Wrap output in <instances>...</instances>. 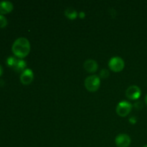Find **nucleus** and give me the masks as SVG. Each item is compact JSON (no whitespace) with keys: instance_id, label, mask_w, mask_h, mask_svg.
I'll return each mask as SVG.
<instances>
[{"instance_id":"f257e3e1","label":"nucleus","mask_w":147,"mask_h":147,"mask_svg":"<svg viewBox=\"0 0 147 147\" xmlns=\"http://www.w3.org/2000/svg\"><path fill=\"white\" fill-rule=\"evenodd\" d=\"M12 53L20 59L24 58L30 52V43L25 37H20L13 43L11 47Z\"/></svg>"},{"instance_id":"f03ea898","label":"nucleus","mask_w":147,"mask_h":147,"mask_svg":"<svg viewBox=\"0 0 147 147\" xmlns=\"http://www.w3.org/2000/svg\"><path fill=\"white\" fill-rule=\"evenodd\" d=\"M84 85L86 88L90 92H96L98 90L100 86V80L96 75L90 76L85 80Z\"/></svg>"},{"instance_id":"7ed1b4c3","label":"nucleus","mask_w":147,"mask_h":147,"mask_svg":"<svg viewBox=\"0 0 147 147\" xmlns=\"http://www.w3.org/2000/svg\"><path fill=\"white\" fill-rule=\"evenodd\" d=\"M125 63L123 59L120 57H113L110 59L109 62V67L112 71L116 72H121L124 68Z\"/></svg>"},{"instance_id":"20e7f679","label":"nucleus","mask_w":147,"mask_h":147,"mask_svg":"<svg viewBox=\"0 0 147 147\" xmlns=\"http://www.w3.org/2000/svg\"><path fill=\"white\" fill-rule=\"evenodd\" d=\"M131 103H129V101H126V100H122V101L119 102V104L117 105L116 111L119 116L125 117L130 113V112L131 111Z\"/></svg>"},{"instance_id":"39448f33","label":"nucleus","mask_w":147,"mask_h":147,"mask_svg":"<svg viewBox=\"0 0 147 147\" xmlns=\"http://www.w3.org/2000/svg\"><path fill=\"white\" fill-rule=\"evenodd\" d=\"M131 139L129 135L121 134L115 138V143L118 147H129L130 146Z\"/></svg>"},{"instance_id":"423d86ee","label":"nucleus","mask_w":147,"mask_h":147,"mask_svg":"<svg viewBox=\"0 0 147 147\" xmlns=\"http://www.w3.org/2000/svg\"><path fill=\"white\" fill-rule=\"evenodd\" d=\"M142 95V91L137 86H131L126 89V96L130 100H136Z\"/></svg>"},{"instance_id":"0eeeda50","label":"nucleus","mask_w":147,"mask_h":147,"mask_svg":"<svg viewBox=\"0 0 147 147\" xmlns=\"http://www.w3.org/2000/svg\"><path fill=\"white\" fill-rule=\"evenodd\" d=\"M34 79V73L30 68H26L20 76V81L24 85H29Z\"/></svg>"},{"instance_id":"6e6552de","label":"nucleus","mask_w":147,"mask_h":147,"mask_svg":"<svg viewBox=\"0 0 147 147\" xmlns=\"http://www.w3.org/2000/svg\"><path fill=\"white\" fill-rule=\"evenodd\" d=\"M83 67L84 69L88 73H95L97 71L98 67V65L97 62L93 60H87L83 64Z\"/></svg>"},{"instance_id":"1a4fd4ad","label":"nucleus","mask_w":147,"mask_h":147,"mask_svg":"<svg viewBox=\"0 0 147 147\" xmlns=\"http://www.w3.org/2000/svg\"><path fill=\"white\" fill-rule=\"evenodd\" d=\"M14 6L12 3L8 1H0V14H5L11 12L13 10Z\"/></svg>"},{"instance_id":"9d476101","label":"nucleus","mask_w":147,"mask_h":147,"mask_svg":"<svg viewBox=\"0 0 147 147\" xmlns=\"http://www.w3.org/2000/svg\"><path fill=\"white\" fill-rule=\"evenodd\" d=\"M26 66H27L26 62L22 59H19V60H17L15 66L13 69L17 72H22V73L26 69Z\"/></svg>"},{"instance_id":"9b49d317","label":"nucleus","mask_w":147,"mask_h":147,"mask_svg":"<svg viewBox=\"0 0 147 147\" xmlns=\"http://www.w3.org/2000/svg\"><path fill=\"white\" fill-rule=\"evenodd\" d=\"M65 14L66 17L70 20H75L76 19L78 16V13L75 9L72 8V7H69L65 11Z\"/></svg>"},{"instance_id":"f8f14e48","label":"nucleus","mask_w":147,"mask_h":147,"mask_svg":"<svg viewBox=\"0 0 147 147\" xmlns=\"http://www.w3.org/2000/svg\"><path fill=\"white\" fill-rule=\"evenodd\" d=\"M17 61V59H16L15 57H11H11H9L7 59V64L9 67L14 68Z\"/></svg>"},{"instance_id":"ddd939ff","label":"nucleus","mask_w":147,"mask_h":147,"mask_svg":"<svg viewBox=\"0 0 147 147\" xmlns=\"http://www.w3.org/2000/svg\"><path fill=\"white\" fill-rule=\"evenodd\" d=\"M7 20L5 17L0 14V28H4L7 25Z\"/></svg>"},{"instance_id":"4468645a","label":"nucleus","mask_w":147,"mask_h":147,"mask_svg":"<svg viewBox=\"0 0 147 147\" xmlns=\"http://www.w3.org/2000/svg\"><path fill=\"white\" fill-rule=\"evenodd\" d=\"M100 76L103 78H106L109 76V70H106V69H103V70L100 71Z\"/></svg>"},{"instance_id":"2eb2a0df","label":"nucleus","mask_w":147,"mask_h":147,"mask_svg":"<svg viewBox=\"0 0 147 147\" xmlns=\"http://www.w3.org/2000/svg\"><path fill=\"white\" fill-rule=\"evenodd\" d=\"M2 73H3V69H2V67H1V65H0V76H1Z\"/></svg>"},{"instance_id":"dca6fc26","label":"nucleus","mask_w":147,"mask_h":147,"mask_svg":"<svg viewBox=\"0 0 147 147\" xmlns=\"http://www.w3.org/2000/svg\"><path fill=\"white\" fill-rule=\"evenodd\" d=\"M145 103H146V104L147 105V94L146 96H145Z\"/></svg>"},{"instance_id":"f3484780","label":"nucleus","mask_w":147,"mask_h":147,"mask_svg":"<svg viewBox=\"0 0 147 147\" xmlns=\"http://www.w3.org/2000/svg\"><path fill=\"white\" fill-rule=\"evenodd\" d=\"M143 147H147V144H146V145H145V146H144Z\"/></svg>"}]
</instances>
